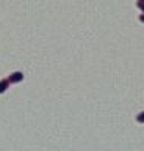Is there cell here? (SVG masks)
<instances>
[{
    "label": "cell",
    "instance_id": "obj_1",
    "mask_svg": "<svg viewBox=\"0 0 144 151\" xmlns=\"http://www.w3.org/2000/svg\"><path fill=\"white\" fill-rule=\"evenodd\" d=\"M22 79H24V74L22 73H13L8 80H10V83H17V82H21Z\"/></svg>",
    "mask_w": 144,
    "mask_h": 151
},
{
    "label": "cell",
    "instance_id": "obj_2",
    "mask_svg": "<svg viewBox=\"0 0 144 151\" xmlns=\"http://www.w3.org/2000/svg\"><path fill=\"white\" fill-rule=\"evenodd\" d=\"M8 87H10V80H8V79H2V80H0V94L5 93Z\"/></svg>",
    "mask_w": 144,
    "mask_h": 151
},
{
    "label": "cell",
    "instance_id": "obj_3",
    "mask_svg": "<svg viewBox=\"0 0 144 151\" xmlns=\"http://www.w3.org/2000/svg\"><path fill=\"white\" fill-rule=\"evenodd\" d=\"M136 121H139V123H144V112H143V113H139V115L136 116Z\"/></svg>",
    "mask_w": 144,
    "mask_h": 151
},
{
    "label": "cell",
    "instance_id": "obj_4",
    "mask_svg": "<svg viewBox=\"0 0 144 151\" xmlns=\"http://www.w3.org/2000/svg\"><path fill=\"white\" fill-rule=\"evenodd\" d=\"M139 21H141V22H144V14H143L141 17H139Z\"/></svg>",
    "mask_w": 144,
    "mask_h": 151
},
{
    "label": "cell",
    "instance_id": "obj_5",
    "mask_svg": "<svg viewBox=\"0 0 144 151\" xmlns=\"http://www.w3.org/2000/svg\"><path fill=\"white\" fill-rule=\"evenodd\" d=\"M141 2H144V0H141Z\"/></svg>",
    "mask_w": 144,
    "mask_h": 151
}]
</instances>
